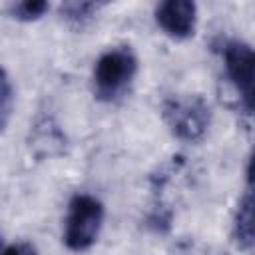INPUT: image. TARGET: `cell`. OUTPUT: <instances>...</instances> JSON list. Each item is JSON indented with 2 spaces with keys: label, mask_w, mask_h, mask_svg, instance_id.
Returning a JSON list of instances; mask_svg holds the SVG:
<instances>
[{
  "label": "cell",
  "mask_w": 255,
  "mask_h": 255,
  "mask_svg": "<svg viewBox=\"0 0 255 255\" xmlns=\"http://www.w3.org/2000/svg\"><path fill=\"white\" fill-rule=\"evenodd\" d=\"M48 2L46 0H24V2H16L10 6V12L16 20L20 22H34L38 18H42L48 12Z\"/></svg>",
  "instance_id": "8"
},
{
  "label": "cell",
  "mask_w": 255,
  "mask_h": 255,
  "mask_svg": "<svg viewBox=\"0 0 255 255\" xmlns=\"http://www.w3.org/2000/svg\"><path fill=\"white\" fill-rule=\"evenodd\" d=\"M233 241L239 249L255 251V187H249L233 215Z\"/></svg>",
  "instance_id": "6"
},
{
  "label": "cell",
  "mask_w": 255,
  "mask_h": 255,
  "mask_svg": "<svg viewBox=\"0 0 255 255\" xmlns=\"http://www.w3.org/2000/svg\"><path fill=\"white\" fill-rule=\"evenodd\" d=\"M100 6H102L100 2H64L60 6V14L68 22L82 26V24H86L88 20H92L96 16Z\"/></svg>",
  "instance_id": "7"
},
{
  "label": "cell",
  "mask_w": 255,
  "mask_h": 255,
  "mask_svg": "<svg viewBox=\"0 0 255 255\" xmlns=\"http://www.w3.org/2000/svg\"><path fill=\"white\" fill-rule=\"evenodd\" d=\"M247 185L249 187H255V147L251 149V155H249V161H247Z\"/></svg>",
  "instance_id": "11"
},
{
  "label": "cell",
  "mask_w": 255,
  "mask_h": 255,
  "mask_svg": "<svg viewBox=\"0 0 255 255\" xmlns=\"http://www.w3.org/2000/svg\"><path fill=\"white\" fill-rule=\"evenodd\" d=\"M241 100H243L245 110L255 118V88H253V90H249L247 94H243V96H241Z\"/></svg>",
  "instance_id": "12"
},
{
  "label": "cell",
  "mask_w": 255,
  "mask_h": 255,
  "mask_svg": "<svg viewBox=\"0 0 255 255\" xmlns=\"http://www.w3.org/2000/svg\"><path fill=\"white\" fill-rule=\"evenodd\" d=\"M157 26L173 40H187L195 34L197 6L189 0H165L153 10Z\"/></svg>",
  "instance_id": "4"
},
{
  "label": "cell",
  "mask_w": 255,
  "mask_h": 255,
  "mask_svg": "<svg viewBox=\"0 0 255 255\" xmlns=\"http://www.w3.org/2000/svg\"><path fill=\"white\" fill-rule=\"evenodd\" d=\"M137 76V56L129 46L108 48L94 64L92 84L100 102L112 104L124 98Z\"/></svg>",
  "instance_id": "1"
},
{
  "label": "cell",
  "mask_w": 255,
  "mask_h": 255,
  "mask_svg": "<svg viewBox=\"0 0 255 255\" xmlns=\"http://www.w3.org/2000/svg\"><path fill=\"white\" fill-rule=\"evenodd\" d=\"M223 68L229 82L235 90L243 96L255 88V48L239 42L229 40L223 46Z\"/></svg>",
  "instance_id": "5"
},
{
  "label": "cell",
  "mask_w": 255,
  "mask_h": 255,
  "mask_svg": "<svg viewBox=\"0 0 255 255\" xmlns=\"http://www.w3.org/2000/svg\"><path fill=\"white\" fill-rule=\"evenodd\" d=\"M2 255H38L36 247L26 243V241H18V243H10L2 249Z\"/></svg>",
  "instance_id": "10"
},
{
  "label": "cell",
  "mask_w": 255,
  "mask_h": 255,
  "mask_svg": "<svg viewBox=\"0 0 255 255\" xmlns=\"http://www.w3.org/2000/svg\"><path fill=\"white\" fill-rule=\"evenodd\" d=\"M104 225V205L100 199L88 193H78L70 199L68 211L64 217L62 241L70 251L90 249L102 231Z\"/></svg>",
  "instance_id": "2"
},
{
  "label": "cell",
  "mask_w": 255,
  "mask_h": 255,
  "mask_svg": "<svg viewBox=\"0 0 255 255\" xmlns=\"http://www.w3.org/2000/svg\"><path fill=\"white\" fill-rule=\"evenodd\" d=\"M161 116L171 133L181 141H199L211 124V110L201 96H171L161 106Z\"/></svg>",
  "instance_id": "3"
},
{
  "label": "cell",
  "mask_w": 255,
  "mask_h": 255,
  "mask_svg": "<svg viewBox=\"0 0 255 255\" xmlns=\"http://www.w3.org/2000/svg\"><path fill=\"white\" fill-rule=\"evenodd\" d=\"M14 86L12 80L8 76L6 70H2V80H0V128L2 131L6 129L10 116H12V108H14Z\"/></svg>",
  "instance_id": "9"
}]
</instances>
